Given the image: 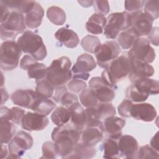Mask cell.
Listing matches in <instances>:
<instances>
[{
  "label": "cell",
  "mask_w": 159,
  "mask_h": 159,
  "mask_svg": "<svg viewBox=\"0 0 159 159\" xmlns=\"http://www.w3.org/2000/svg\"><path fill=\"white\" fill-rule=\"evenodd\" d=\"M81 132L72 124L66 123L54 128L52 132V139L58 155L66 158L72 153L75 145L81 138Z\"/></svg>",
  "instance_id": "1"
},
{
  "label": "cell",
  "mask_w": 159,
  "mask_h": 159,
  "mask_svg": "<svg viewBox=\"0 0 159 159\" xmlns=\"http://www.w3.org/2000/svg\"><path fill=\"white\" fill-rule=\"evenodd\" d=\"M71 66V62L67 57H61L53 60L47 67L45 79L55 88L64 86L72 77Z\"/></svg>",
  "instance_id": "2"
},
{
  "label": "cell",
  "mask_w": 159,
  "mask_h": 159,
  "mask_svg": "<svg viewBox=\"0 0 159 159\" xmlns=\"http://www.w3.org/2000/svg\"><path fill=\"white\" fill-rule=\"evenodd\" d=\"M17 43L22 52L30 54L37 61L43 60L47 55L42 38L31 30H25L18 38Z\"/></svg>",
  "instance_id": "3"
},
{
  "label": "cell",
  "mask_w": 159,
  "mask_h": 159,
  "mask_svg": "<svg viewBox=\"0 0 159 159\" xmlns=\"http://www.w3.org/2000/svg\"><path fill=\"white\" fill-rule=\"evenodd\" d=\"M130 63L127 55L124 54L114 60L102 72L101 77L112 86L125 78L129 73Z\"/></svg>",
  "instance_id": "4"
},
{
  "label": "cell",
  "mask_w": 159,
  "mask_h": 159,
  "mask_svg": "<svg viewBox=\"0 0 159 159\" xmlns=\"http://www.w3.org/2000/svg\"><path fill=\"white\" fill-rule=\"evenodd\" d=\"M26 25L23 14L11 11L6 19L1 22L0 32L2 40H13L20 33L25 32Z\"/></svg>",
  "instance_id": "5"
},
{
  "label": "cell",
  "mask_w": 159,
  "mask_h": 159,
  "mask_svg": "<svg viewBox=\"0 0 159 159\" xmlns=\"http://www.w3.org/2000/svg\"><path fill=\"white\" fill-rule=\"evenodd\" d=\"M22 50L17 42L14 40H6L2 43L0 52V66L5 71L16 68L19 61Z\"/></svg>",
  "instance_id": "6"
},
{
  "label": "cell",
  "mask_w": 159,
  "mask_h": 159,
  "mask_svg": "<svg viewBox=\"0 0 159 159\" xmlns=\"http://www.w3.org/2000/svg\"><path fill=\"white\" fill-rule=\"evenodd\" d=\"M130 27V14L124 11L109 14L106 18L104 34L107 39H115L120 31L125 30Z\"/></svg>",
  "instance_id": "7"
},
{
  "label": "cell",
  "mask_w": 159,
  "mask_h": 159,
  "mask_svg": "<svg viewBox=\"0 0 159 159\" xmlns=\"http://www.w3.org/2000/svg\"><path fill=\"white\" fill-rule=\"evenodd\" d=\"M33 138L23 130L19 131L8 143L9 156L7 158H17L21 157L26 150L33 145Z\"/></svg>",
  "instance_id": "8"
},
{
  "label": "cell",
  "mask_w": 159,
  "mask_h": 159,
  "mask_svg": "<svg viewBox=\"0 0 159 159\" xmlns=\"http://www.w3.org/2000/svg\"><path fill=\"white\" fill-rule=\"evenodd\" d=\"M121 52L118 43L114 40L107 41L101 44L98 52L95 54L98 65L106 69L109 65L117 58Z\"/></svg>",
  "instance_id": "9"
},
{
  "label": "cell",
  "mask_w": 159,
  "mask_h": 159,
  "mask_svg": "<svg viewBox=\"0 0 159 159\" xmlns=\"http://www.w3.org/2000/svg\"><path fill=\"white\" fill-rule=\"evenodd\" d=\"M89 88L99 102H109L115 98L114 86L108 84L101 76L92 78L89 81Z\"/></svg>",
  "instance_id": "10"
},
{
  "label": "cell",
  "mask_w": 159,
  "mask_h": 159,
  "mask_svg": "<svg viewBox=\"0 0 159 159\" xmlns=\"http://www.w3.org/2000/svg\"><path fill=\"white\" fill-rule=\"evenodd\" d=\"M127 57L128 58L135 57L148 63H151L155 58V52L150 46L148 39L139 37L128 52Z\"/></svg>",
  "instance_id": "11"
},
{
  "label": "cell",
  "mask_w": 159,
  "mask_h": 159,
  "mask_svg": "<svg viewBox=\"0 0 159 159\" xmlns=\"http://www.w3.org/2000/svg\"><path fill=\"white\" fill-rule=\"evenodd\" d=\"M96 66L94 58L88 53L80 55L71 69L73 79L87 80L89 76V72Z\"/></svg>",
  "instance_id": "12"
},
{
  "label": "cell",
  "mask_w": 159,
  "mask_h": 159,
  "mask_svg": "<svg viewBox=\"0 0 159 159\" xmlns=\"http://www.w3.org/2000/svg\"><path fill=\"white\" fill-rule=\"evenodd\" d=\"M153 19L142 11L130 13V28L139 37L146 36L150 32Z\"/></svg>",
  "instance_id": "13"
},
{
  "label": "cell",
  "mask_w": 159,
  "mask_h": 159,
  "mask_svg": "<svg viewBox=\"0 0 159 159\" xmlns=\"http://www.w3.org/2000/svg\"><path fill=\"white\" fill-rule=\"evenodd\" d=\"M104 125L101 120H96L86 125L81 132L82 142L89 146H94L104 137Z\"/></svg>",
  "instance_id": "14"
},
{
  "label": "cell",
  "mask_w": 159,
  "mask_h": 159,
  "mask_svg": "<svg viewBox=\"0 0 159 159\" xmlns=\"http://www.w3.org/2000/svg\"><path fill=\"white\" fill-rule=\"evenodd\" d=\"M129 59L130 70L128 76L132 83L137 79L150 77L154 74V68L149 63L135 57H130Z\"/></svg>",
  "instance_id": "15"
},
{
  "label": "cell",
  "mask_w": 159,
  "mask_h": 159,
  "mask_svg": "<svg viewBox=\"0 0 159 159\" xmlns=\"http://www.w3.org/2000/svg\"><path fill=\"white\" fill-rule=\"evenodd\" d=\"M48 123L49 120L47 116L37 112H27L23 116L20 125L25 130L32 132L42 130Z\"/></svg>",
  "instance_id": "16"
},
{
  "label": "cell",
  "mask_w": 159,
  "mask_h": 159,
  "mask_svg": "<svg viewBox=\"0 0 159 159\" xmlns=\"http://www.w3.org/2000/svg\"><path fill=\"white\" fill-rule=\"evenodd\" d=\"M130 117L144 122H152L157 117L155 108L149 103L143 102L132 104L130 111Z\"/></svg>",
  "instance_id": "17"
},
{
  "label": "cell",
  "mask_w": 159,
  "mask_h": 159,
  "mask_svg": "<svg viewBox=\"0 0 159 159\" xmlns=\"http://www.w3.org/2000/svg\"><path fill=\"white\" fill-rule=\"evenodd\" d=\"M120 157L125 158H135L139 145L137 140L129 135H122L117 142Z\"/></svg>",
  "instance_id": "18"
},
{
  "label": "cell",
  "mask_w": 159,
  "mask_h": 159,
  "mask_svg": "<svg viewBox=\"0 0 159 159\" xmlns=\"http://www.w3.org/2000/svg\"><path fill=\"white\" fill-rule=\"evenodd\" d=\"M103 125L108 138L117 140L122 135V129L125 125V120L112 116L104 120Z\"/></svg>",
  "instance_id": "19"
},
{
  "label": "cell",
  "mask_w": 159,
  "mask_h": 159,
  "mask_svg": "<svg viewBox=\"0 0 159 159\" xmlns=\"http://www.w3.org/2000/svg\"><path fill=\"white\" fill-rule=\"evenodd\" d=\"M37 96L36 91L32 89H18L11 94V98L14 104L30 109Z\"/></svg>",
  "instance_id": "20"
},
{
  "label": "cell",
  "mask_w": 159,
  "mask_h": 159,
  "mask_svg": "<svg viewBox=\"0 0 159 159\" xmlns=\"http://www.w3.org/2000/svg\"><path fill=\"white\" fill-rule=\"evenodd\" d=\"M57 40L67 48L76 47L80 42L78 36L73 30L62 27L58 29L55 34Z\"/></svg>",
  "instance_id": "21"
},
{
  "label": "cell",
  "mask_w": 159,
  "mask_h": 159,
  "mask_svg": "<svg viewBox=\"0 0 159 159\" xmlns=\"http://www.w3.org/2000/svg\"><path fill=\"white\" fill-rule=\"evenodd\" d=\"M68 109L70 112L71 124L76 129L82 131L86 123L85 109L79 102L72 104Z\"/></svg>",
  "instance_id": "22"
},
{
  "label": "cell",
  "mask_w": 159,
  "mask_h": 159,
  "mask_svg": "<svg viewBox=\"0 0 159 159\" xmlns=\"http://www.w3.org/2000/svg\"><path fill=\"white\" fill-rule=\"evenodd\" d=\"M133 84L139 91L145 94L154 95L159 92L158 81L149 77L137 79L133 83Z\"/></svg>",
  "instance_id": "23"
},
{
  "label": "cell",
  "mask_w": 159,
  "mask_h": 159,
  "mask_svg": "<svg viewBox=\"0 0 159 159\" xmlns=\"http://www.w3.org/2000/svg\"><path fill=\"white\" fill-rule=\"evenodd\" d=\"M43 15L44 11L43 7L39 3L35 2L33 9L25 15V25L31 29L37 28L42 23Z\"/></svg>",
  "instance_id": "24"
},
{
  "label": "cell",
  "mask_w": 159,
  "mask_h": 159,
  "mask_svg": "<svg viewBox=\"0 0 159 159\" xmlns=\"http://www.w3.org/2000/svg\"><path fill=\"white\" fill-rule=\"evenodd\" d=\"M106 24V18L104 16L95 13L93 14L86 23L87 31L93 34H101L102 33Z\"/></svg>",
  "instance_id": "25"
},
{
  "label": "cell",
  "mask_w": 159,
  "mask_h": 159,
  "mask_svg": "<svg viewBox=\"0 0 159 159\" xmlns=\"http://www.w3.org/2000/svg\"><path fill=\"white\" fill-rule=\"evenodd\" d=\"M96 154L94 146H89L83 142H78L74 147L72 153L66 158H91Z\"/></svg>",
  "instance_id": "26"
},
{
  "label": "cell",
  "mask_w": 159,
  "mask_h": 159,
  "mask_svg": "<svg viewBox=\"0 0 159 159\" xmlns=\"http://www.w3.org/2000/svg\"><path fill=\"white\" fill-rule=\"evenodd\" d=\"M55 107L56 104L53 101L38 94L30 109L35 112L48 116Z\"/></svg>",
  "instance_id": "27"
},
{
  "label": "cell",
  "mask_w": 159,
  "mask_h": 159,
  "mask_svg": "<svg viewBox=\"0 0 159 159\" xmlns=\"http://www.w3.org/2000/svg\"><path fill=\"white\" fill-rule=\"evenodd\" d=\"M2 2L7 6L11 11H16L25 14L30 12L34 7L35 2L34 1H21V0H7Z\"/></svg>",
  "instance_id": "28"
},
{
  "label": "cell",
  "mask_w": 159,
  "mask_h": 159,
  "mask_svg": "<svg viewBox=\"0 0 159 159\" xmlns=\"http://www.w3.org/2000/svg\"><path fill=\"white\" fill-rule=\"evenodd\" d=\"M139 38L136 33L130 27L121 32L118 35L117 42L123 49H129L132 47L136 40Z\"/></svg>",
  "instance_id": "29"
},
{
  "label": "cell",
  "mask_w": 159,
  "mask_h": 159,
  "mask_svg": "<svg viewBox=\"0 0 159 159\" xmlns=\"http://www.w3.org/2000/svg\"><path fill=\"white\" fill-rule=\"evenodd\" d=\"M71 119L69 109L64 106L57 107L51 115L52 122L57 126L66 124Z\"/></svg>",
  "instance_id": "30"
},
{
  "label": "cell",
  "mask_w": 159,
  "mask_h": 159,
  "mask_svg": "<svg viewBox=\"0 0 159 159\" xmlns=\"http://www.w3.org/2000/svg\"><path fill=\"white\" fill-rule=\"evenodd\" d=\"M103 158H119L120 155L118 149L117 140L108 138L102 143Z\"/></svg>",
  "instance_id": "31"
},
{
  "label": "cell",
  "mask_w": 159,
  "mask_h": 159,
  "mask_svg": "<svg viewBox=\"0 0 159 159\" xmlns=\"http://www.w3.org/2000/svg\"><path fill=\"white\" fill-rule=\"evenodd\" d=\"M11 121L1 119V143H9L13 138L15 127Z\"/></svg>",
  "instance_id": "32"
},
{
  "label": "cell",
  "mask_w": 159,
  "mask_h": 159,
  "mask_svg": "<svg viewBox=\"0 0 159 159\" xmlns=\"http://www.w3.org/2000/svg\"><path fill=\"white\" fill-rule=\"evenodd\" d=\"M47 16L49 20L57 25H63L66 20L65 11L57 6H51L48 8Z\"/></svg>",
  "instance_id": "33"
},
{
  "label": "cell",
  "mask_w": 159,
  "mask_h": 159,
  "mask_svg": "<svg viewBox=\"0 0 159 159\" xmlns=\"http://www.w3.org/2000/svg\"><path fill=\"white\" fill-rule=\"evenodd\" d=\"M81 45L85 51L94 54L98 52L101 46L99 38L91 35H88L83 37L81 40Z\"/></svg>",
  "instance_id": "34"
},
{
  "label": "cell",
  "mask_w": 159,
  "mask_h": 159,
  "mask_svg": "<svg viewBox=\"0 0 159 159\" xmlns=\"http://www.w3.org/2000/svg\"><path fill=\"white\" fill-rule=\"evenodd\" d=\"M47 71V67L43 63H40L37 61L30 66L27 70L29 77L35 79L36 82L46 78Z\"/></svg>",
  "instance_id": "35"
},
{
  "label": "cell",
  "mask_w": 159,
  "mask_h": 159,
  "mask_svg": "<svg viewBox=\"0 0 159 159\" xmlns=\"http://www.w3.org/2000/svg\"><path fill=\"white\" fill-rule=\"evenodd\" d=\"M80 101L85 107H96L99 103L94 92L91 89H85L80 94Z\"/></svg>",
  "instance_id": "36"
},
{
  "label": "cell",
  "mask_w": 159,
  "mask_h": 159,
  "mask_svg": "<svg viewBox=\"0 0 159 159\" xmlns=\"http://www.w3.org/2000/svg\"><path fill=\"white\" fill-rule=\"evenodd\" d=\"M35 91L40 96L49 98L52 97L54 93L55 87L46 79L37 81Z\"/></svg>",
  "instance_id": "37"
},
{
  "label": "cell",
  "mask_w": 159,
  "mask_h": 159,
  "mask_svg": "<svg viewBox=\"0 0 159 159\" xmlns=\"http://www.w3.org/2000/svg\"><path fill=\"white\" fill-rule=\"evenodd\" d=\"M96 107L99 120H104L116 114L115 107L110 102H99Z\"/></svg>",
  "instance_id": "38"
},
{
  "label": "cell",
  "mask_w": 159,
  "mask_h": 159,
  "mask_svg": "<svg viewBox=\"0 0 159 159\" xmlns=\"http://www.w3.org/2000/svg\"><path fill=\"white\" fill-rule=\"evenodd\" d=\"M126 97L129 99V100L132 102H143L145 101L149 96L148 94H143L139 91L134 84L130 85L126 90L125 92Z\"/></svg>",
  "instance_id": "39"
},
{
  "label": "cell",
  "mask_w": 159,
  "mask_h": 159,
  "mask_svg": "<svg viewBox=\"0 0 159 159\" xmlns=\"http://www.w3.org/2000/svg\"><path fill=\"white\" fill-rule=\"evenodd\" d=\"M135 158H158V152L148 145H145L138 149Z\"/></svg>",
  "instance_id": "40"
},
{
  "label": "cell",
  "mask_w": 159,
  "mask_h": 159,
  "mask_svg": "<svg viewBox=\"0 0 159 159\" xmlns=\"http://www.w3.org/2000/svg\"><path fill=\"white\" fill-rule=\"evenodd\" d=\"M158 0H150L144 2V12L150 16L153 20L158 17Z\"/></svg>",
  "instance_id": "41"
},
{
  "label": "cell",
  "mask_w": 159,
  "mask_h": 159,
  "mask_svg": "<svg viewBox=\"0 0 159 159\" xmlns=\"http://www.w3.org/2000/svg\"><path fill=\"white\" fill-rule=\"evenodd\" d=\"M42 157L43 158H55L58 155L54 142H46L42 145Z\"/></svg>",
  "instance_id": "42"
},
{
  "label": "cell",
  "mask_w": 159,
  "mask_h": 159,
  "mask_svg": "<svg viewBox=\"0 0 159 159\" xmlns=\"http://www.w3.org/2000/svg\"><path fill=\"white\" fill-rule=\"evenodd\" d=\"M86 83L81 80L73 79L70 81L67 84L68 89L74 93H78L86 89Z\"/></svg>",
  "instance_id": "43"
},
{
  "label": "cell",
  "mask_w": 159,
  "mask_h": 159,
  "mask_svg": "<svg viewBox=\"0 0 159 159\" xmlns=\"http://www.w3.org/2000/svg\"><path fill=\"white\" fill-rule=\"evenodd\" d=\"M77 102H78L77 96L71 93L68 92V91H66L62 94L59 101V103L67 108Z\"/></svg>",
  "instance_id": "44"
},
{
  "label": "cell",
  "mask_w": 159,
  "mask_h": 159,
  "mask_svg": "<svg viewBox=\"0 0 159 159\" xmlns=\"http://www.w3.org/2000/svg\"><path fill=\"white\" fill-rule=\"evenodd\" d=\"M133 103L129 99H124L117 107L119 115L123 117H130V111Z\"/></svg>",
  "instance_id": "45"
},
{
  "label": "cell",
  "mask_w": 159,
  "mask_h": 159,
  "mask_svg": "<svg viewBox=\"0 0 159 159\" xmlns=\"http://www.w3.org/2000/svg\"><path fill=\"white\" fill-rule=\"evenodd\" d=\"M93 6L95 11L103 16L107 14L109 11L110 7L107 1H94Z\"/></svg>",
  "instance_id": "46"
},
{
  "label": "cell",
  "mask_w": 159,
  "mask_h": 159,
  "mask_svg": "<svg viewBox=\"0 0 159 159\" xmlns=\"http://www.w3.org/2000/svg\"><path fill=\"white\" fill-rule=\"evenodd\" d=\"M11 111V122L14 124H20L21 120L25 114V111L19 107H13Z\"/></svg>",
  "instance_id": "47"
},
{
  "label": "cell",
  "mask_w": 159,
  "mask_h": 159,
  "mask_svg": "<svg viewBox=\"0 0 159 159\" xmlns=\"http://www.w3.org/2000/svg\"><path fill=\"white\" fill-rule=\"evenodd\" d=\"M144 1H125V9L129 12H135L140 9L144 5Z\"/></svg>",
  "instance_id": "48"
},
{
  "label": "cell",
  "mask_w": 159,
  "mask_h": 159,
  "mask_svg": "<svg viewBox=\"0 0 159 159\" xmlns=\"http://www.w3.org/2000/svg\"><path fill=\"white\" fill-rule=\"evenodd\" d=\"M36 62L37 60H35L31 55H25L23 57L20 61V67L24 70H27L30 66Z\"/></svg>",
  "instance_id": "49"
},
{
  "label": "cell",
  "mask_w": 159,
  "mask_h": 159,
  "mask_svg": "<svg viewBox=\"0 0 159 159\" xmlns=\"http://www.w3.org/2000/svg\"><path fill=\"white\" fill-rule=\"evenodd\" d=\"M148 40L153 45L158 46V28L155 27L152 29L148 35Z\"/></svg>",
  "instance_id": "50"
},
{
  "label": "cell",
  "mask_w": 159,
  "mask_h": 159,
  "mask_svg": "<svg viewBox=\"0 0 159 159\" xmlns=\"http://www.w3.org/2000/svg\"><path fill=\"white\" fill-rule=\"evenodd\" d=\"M66 91H67V88L65 86L55 88V94H53V96L54 101L59 103V101L61 96Z\"/></svg>",
  "instance_id": "51"
},
{
  "label": "cell",
  "mask_w": 159,
  "mask_h": 159,
  "mask_svg": "<svg viewBox=\"0 0 159 159\" xmlns=\"http://www.w3.org/2000/svg\"><path fill=\"white\" fill-rule=\"evenodd\" d=\"M150 147H152L156 151L158 152V132L152 137L150 141Z\"/></svg>",
  "instance_id": "52"
},
{
  "label": "cell",
  "mask_w": 159,
  "mask_h": 159,
  "mask_svg": "<svg viewBox=\"0 0 159 159\" xmlns=\"http://www.w3.org/2000/svg\"><path fill=\"white\" fill-rule=\"evenodd\" d=\"M7 155H9V153H8V150L7 149V147H6V145H4V143H2L1 144V150L0 158H6Z\"/></svg>",
  "instance_id": "53"
},
{
  "label": "cell",
  "mask_w": 159,
  "mask_h": 159,
  "mask_svg": "<svg viewBox=\"0 0 159 159\" xmlns=\"http://www.w3.org/2000/svg\"><path fill=\"white\" fill-rule=\"evenodd\" d=\"M1 105H2L4 102H6L9 96L6 89H3L2 88H1Z\"/></svg>",
  "instance_id": "54"
},
{
  "label": "cell",
  "mask_w": 159,
  "mask_h": 159,
  "mask_svg": "<svg viewBox=\"0 0 159 159\" xmlns=\"http://www.w3.org/2000/svg\"><path fill=\"white\" fill-rule=\"evenodd\" d=\"M78 2L83 7H88L89 6H91L94 3V1H78Z\"/></svg>",
  "instance_id": "55"
}]
</instances>
